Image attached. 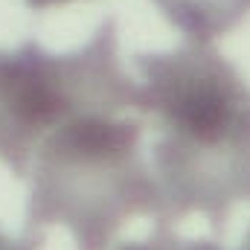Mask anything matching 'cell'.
Returning a JSON list of instances; mask_svg holds the SVG:
<instances>
[{
	"instance_id": "obj_2",
	"label": "cell",
	"mask_w": 250,
	"mask_h": 250,
	"mask_svg": "<svg viewBox=\"0 0 250 250\" xmlns=\"http://www.w3.org/2000/svg\"><path fill=\"white\" fill-rule=\"evenodd\" d=\"M140 123L87 108L64 120L35 151L29 218L62 221L79 250H102L137 209H148V178L134 166Z\"/></svg>"
},
{
	"instance_id": "obj_6",
	"label": "cell",
	"mask_w": 250,
	"mask_h": 250,
	"mask_svg": "<svg viewBox=\"0 0 250 250\" xmlns=\"http://www.w3.org/2000/svg\"><path fill=\"white\" fill-rule=\"evenodd\" d=\"M59 3H70V0H26V6H32V9H47V6H59Z\"/></svg>"
},
{
	"instance_id": "obj_3",
	"label": "cell",
	"mask_w": 250,
	"mask_h": 250,
	"mask_svg": "<svg viewBox=\"0 0 250 250\" xmlns=\"http://www.w3.org/2000/svg\"><path fill=\"white\" fill-rule=\"evenodd\" d=\"M114 23L108 21L82 53L50 56L38 44L0 50V160L18 175L50 131L96 99L134 105L137 84L117 70Z\"/></svg>"
},
{
	"instance_id": "obj_1",
	"label": "cell",
	"mask_w": 250,
	"mask_h": 250,
	"mask_svg": "<svg viewBox=\"0 0 250 250\" xmlns=\"http://www.w3.org/2000/svg\"><path fill=\"white\" fill-rule=\"evenodd\" d=\"M134 105L151 114L163 137L154 166L172 212L224 215L250 198V87L207 44L140 56Z\"/></svg>"
},
{
	"instance_id": "obj_7",
	"label": "cell",
	"mask_w": 250,
	"mask_h": 250,
	"mask_svg": "<svg viewBox=\"0 0 250 250\" xmlns=\"http://www.w3.org/2000/svg\"><path fill=\"white\" fill-rule=\"evenodd\" d=\"M239 250H250V230H248V236H245V242H242V248Z\"/></svg>"
},
{
	"instance_id": "obj_5",
	"label": "cell",
	"mask_w": 250,
	"mask_h": 250,
	"mask_svg": "<svg viewBox=\"0 0 250 250\" xmlns=\"http://www.w3.org/2000/svg\"><path fill=\"white\" fill-rule=\"evenodd\" d=\"M120 250H221V248H215L212 242H181V239H172V236H154V239L140 242V245H123Z\"/></svg>"
},
{
	"instance_id": "obj_4",
	"label": "cell",
	"mask_w": 250,
	"mask_h": 250,
	"mask_svg": "<svg viewBox=\"0 0 250 250\" xmlns=\"http://www.w3.org/2000/svg\"><path fill=\"white\" fill-rule=\"evenodd\" d=\"M192 44H209L250 12V0H154Z\"/></svg>"
}]
</instances>
